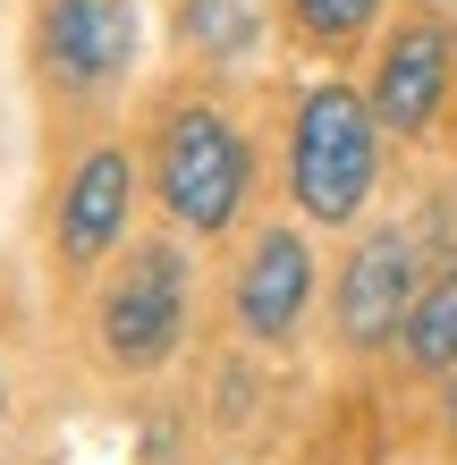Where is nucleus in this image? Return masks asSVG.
I'll return each instance as SVG.
<instances>
[{"label":"nucleus","mask_w":457,"mask_h":465,"mask_svg":"<svg viewBox=\"0 0 457 465\" xmlns=\"http://www.w3.org/2000/svg\"><path fill=\"white\" fill-rule=\"evenodd\" d=\"M382 170V119L356 85H313L297 102V135H288V195L305 221H356Z\"/></svg>","instance_id":"nucleus-1"},{"label":"nucleus","mask_w":457,"mask_h":465,"mask_svg":"<svg viewBox=\"0 0 457 465\" xmlns=\"http://www.w3.org/2000/svg\"><path fill=\"white\" fill-rule=\"evenodd\" d=\"M246 178H254V153L212 102H186V111L161 119V144H153V195L178 229L195 237H221L246 203Z\"/></svg>","instance_id":"nucleus-2"},{"label":"nucleus","mask_w":457,"mask_h":465,"mask_svg":"<svg viewBox=\"0 0 457 465\" xmlns=\"http://www.w3.org/2000/svg\"><path fill=\"white\" fill-rule=\"evenodd\" d=\"M186 339V254L178 245H136L127 271L102 288V347L127 372L170 364Z\"/></svg>","instance_id":"nucleus-3"},{"label":"nucleus","mask_w":457,"mask_h":465,"mask_svg":"<svg viewBox=\"0 0 457 465\" xmlns=\"http://www.w3.org/2000/svg\"><path fill=\"white\" fill-rule=\"evenodd\" d=\"M415 237L407 229H373L356 254H347L339 271V339L347 347H382L407 331V313H415Z\"/></svg>","instance_id":"nucleus-4"},{"label":"nucleus","mask_w":457,"mask_h":465,"mask_svg":"<svg viewBox=\"0 0 457 465\" xmlns=\"http://www.w3.org/2000/svg\"><path fill=\"white\" fill-rule=\"evenodd\" d=\"M43 60L68 94H94L136 60V9L127 0H43Z\"/></svg>","instance_id":"nucleus-5"},{"label":"nucleus","mask_w":457,"mask_h":465,"mask_svg":"<svg viewBox=\"0 0 457 465\" xmlns=\"http://www.w3.org/2000/svg\"><path fill=\"white\" fill-rule=\"evenodd\" d=\"M449 76H457V51L441 25H398V35L382 43V60H373V119H382L390 135H423L441 111V94H449Z\"/></svg>","instance_id":"nucleus-6"},{"label":"nucleus","mask_w":457,"mask_h":465,"mask_svg":"<svg viewBox=\"0 0 457 465\" xmlns=\"http://www.w3.org/2000/svg\"><path fill=\"white\" fill-rule=\"evenodd\" d=\"M127 203H136V161L119 144H94L60 186V254L68 262H102L127 237Z\"/></svg>","instance_id":"nucleus-7"},{"label":"nucleus","mask_w":457,"mask_h":465,"mask_svg":"<svg viewBox=\"0 0 457 465\" xmlns=\"http://www.w3.org/2000/svg\"><path fill=\"white\" fill-rule=\"evenodd\" d=\"M305 296H313L305 237L297 229H263L246 245V262H237V322H246L254 339H288V331H297V313H305Z\"/></svg>","instance_id":"nucleus-8"},{"label":"nucleus","mask_w":457,"mask_h":465,"mask_svg":"<svg viewBox=\"0 0 457 465\" xmlns=\"http://www.w3.org/2000/svg\"><path fill=\"white\" fill-rule=\"evenodd\" d=\"M398 347H407L415 372H457V271H441V280L415 296V313H407V331H398Z\"/></svg>","instance_id":"nucleus-9"},{"label":"nucleus","mask_w":457,"mask_h":465,"mask_svg":"<svg viewBox=\"0 0 457 465\" xmlns=\"http://www.w3.org/2000/svg\"><path fill=\"white\" fill-rule=\"evenodd\" d=\"M186 43L204 51H246L254 43V0H186Z\"/></svg>","instance_id":"nucleus-10"},{"label":"nucleus","mask_w":457,"mask_h":465,"mask_svg":"<svg viewBox=\"0 0 457 465\" xmlns=\"http://www.w3.org/2000/svg\"><path fill=\"white\" fill-rule=\"evenodd\" d=\"M288 9H297V25H305L313 43H331V51H339V43H356L364 25L382 17V0H288Z\"/></svg>","instance_id":"nucleus-11"},{"label":"nucleus","mask_w":457,"mask_h":465,"mask_svg":"<svg viewBox=\"0 0 457 465\" xmlns=\"http://www.w3.org/2000/svg\"><path fill=\"white\" fill-rule=\"evenodd\" d=\"M449 431H457V372H449Z\"/></svg>","instance_id":"nucleus-12"},{"label":"nucleus","mask_w":457,"mask_h":465,"mask_svg":"<svg viewBox=\"0 0 457 465\" xmlns=\"http://www.w3.org/2000/svg\"><path fill=\"white\" fill-rule=\"evenodd\" d=\"M0 415H9V398H0Z\"/></svg>","instance_id":"nucleus-13"}]
</instances>
